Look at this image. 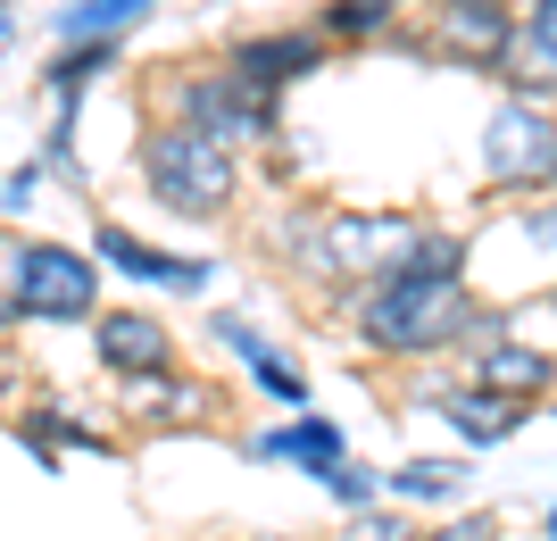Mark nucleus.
I'll use <instances>...</instances> for the list:
<instances>
[{"label": "nucleus", "instance_id": "obj_27", "mask_svg": "<svg viewBox=\"0 0 557 541\" xmlns=\"http://www.w3.org/2000/svg\"><path fill=\"white\" fill-rule=\"evenodd\" d=\"M0 34H9V17H0Z\"/></svg>", "mask_w": 557, "mask_h": 541}, {"label": "nucleus", "instance_id": "obj_1", "mask_svg": "<svg viewBox=\"0 0 557 541\" xmlns=\"http://www.w3.org/2000/svg\"><path fill=\"white\" fill-rule=\"evenodd\" d=\"M466 283H374L358 300V342L392 358H424V351H466Z\"/></svg>", "mask_w": 557, "mask_h": 541}, {"label": "nucleus", "instance_id": "obj_3", "mask_svg": "<svg viewBox=\"0 0 557 541\" xmlns=\"http://www.w3.org/2000/svg\"><path fill=\"white\" fill-rule=\"evenodd\" d=\"M166 109H175L166 125H184V134L216 142V150H233V142H275V100L250 93L233 67L225 75H175V84H166Z\"/></svg>", "mask_w": 557, "mask_h": 541}, {"label": "nucleus", "instance_id": "obj_26", "mask_svg": "<svg viewBox=\"0 0 557 541\" xmlns=\"http://www.w3.org/2000/svg\"><path fill=\"white\" fill-rule=\"evenodd\" d=\"M549 541H557V508H549Z\"/></svg>", "mask_w": 557, "mask_h": 541}, {"label": "nucleus", "instance_id": "obj_22", "mask_svg": "<svg viewBox=\"0 0 557 541\" xmlns=\"http://www.w3.org/2000/svg\"><path fill=\"white\" fill-rule=\"evenodd\" d=\"M424 541H499V525H491V517H449V525H433Z\"/></svg>", "mask_w": 557, "mask_h": 541}, {"label": "nucleus", "instance_id": "obj_17", "mask_svg": "<svg viewBox=\"0 0 557 541\" xmlns=\"http://www.w3.org/2000/svg\"><path fill=\"white\" fill-rule=\"evenodd\" d=\"M141 9H150V0H84V9H59V42H109Z\"/></svg>", "mask_w": 557, "mask_h": 541}, {"label": "nucleus", "instance_id": "obj_28", "mask_svg": "<svg viewBox=\"0 0 557 541\" xmlns=\"http://www.w3.org/2000/svg\"><path fill=\"white\" fill-rule=\"evenodd\" d=\"M0 383H9V376H0Z\"/></svg>", "mask_w": 557, "mask_h": 541}, {"label": "nucleus", "instance_id": "obj_10", "mask_svg": "<svg viewBox=\"0 0 557 541\" xmlns=\"http://www.w3.org/2000/svg\"><path fill=\"white\" fill-rule=\"evenodd\" d=\"M549 383H557V358L533 342H491L474 358V392H499V401H541Z\"/></svg>", "mask_w": 557, "mask_h": 541}, {"label": "nucleus", "instance_id": "obj_11", "mask_svg": "<svg viewBox=\"0 0 557 541\" xmlns=\"http://www.w3.org/2000/svg\"><path fill=\"white\" fill-rule=\"evenodd\" d=\"M216 342H233V351L250 358V376H258V392H267V401H283V408H308V383H300V367H283L275 351H267V342H258V325L250 317H216Z\"/></svg>", "mask_w": 557, "mask_h": 541}, {"label": "nucleus", "instance_id": "obj_19", "mask_svg": "<svg viewBox=\"0 0 557 541\" xmlns=\"http://www.w3.org/2000/svg\"><path fill=\"white\" fill-rule=\"evenodd\" d=\"M325 492L342 500L349 517H367V508H374V492H383V475H374V467H349V458H342V467L325 475Z\"/></svg>", "mask_w": 557, "mask_h": 541}, {"label": "nucleus", "instance_id": "obj_9", "mask_svg": "<svg viewBox=\"0 0 557 541\" xmlns=\"http://www.w3.org/2000/svg\"><path fill=\"white\" fill-rule=\"evenodd\" d=\"M100 367L109 376H166L175 367V342H166L159 317H100Z\"/></svg>", "mask_w": 557, "mask_h": 541}, {"label": "nucleus", "instance_id": "obj_24", "mask_svg": "<svg viewBox=\"0 0 557 541\" xmlns=\"http://www.w3.org/2000/svg\"><path fill=\"white\" fill-rule=\"evenodd\" d=\"M524 234H533V242H549V250H557V200H549V209H524Z\"/></svg>", "mask_w": 557, "mask_h": 541}, {"label": "nucleus", "instance_id": "obj_21", "mask_svg": "<svg viewBox=\"0 0 557 541\" xmlns=\"http://www.w3.org/2000/svg\"><path fill=\"white\" fill-rule=\"evenodd\" d=\"M349 541H417L408 525H399V508L383 517V508H367V517H349Z\"/></svg>", "mask_w": 557, "mask_h": 541}, {"label": "nucleus", "instance_id": "obj_4", "mask_svg": "<svg viewBox=\"0 0 557 541\" xmlns=\"http://www.w3.org/2000/svg\"><path fill=\"white\" fill-rule=\"evenodd\" d=\"M9 308L17 317H92L100 300V267L84 259V250H67V242H25V250H9Z\"/></svg>", "mask_w": 557, "mask_h": 541}, {"label": "nucleus", "instance_id": "obj_8", "mask_svg": "<svg viewBox=\"0 0 557 541\" xmlns=\"http://www.w3.org/2000/svg\"><path fill=\"white\" fill-rule=\"evenodd\" d=\"M317 59H325V34H258V42H233V75L267 100H275L292 75H308Z\"/></svg>", "mask_w": 557, "mask_h": 541}, {"label": "nucleus", "instance_id": "obj_7", "mask_svg": "<svg viewBox=\"0 0 557 541\" xmlns=\"http://www.w3.org/2000/svg\"><path fill=\"white\" fill-rule=\"evenodd\" d=\"M100 267H116V275H141V283H166V292H200V283L216 275L209 259H175V250H150L141 234H125V225H100Z\"/></svg>", "mask_w": 557, "mask_h": 541}, {"label": "nucleus", "instance_id": "obj_12", "mask_svg": "<svg viewBox=\"0 0 557 541\" xmlns=\"http://www.w3.org/2000/svg\"><path fill=\"white\" fill-rule=\"evenodd\" d=\"M258 458H300L317 483L342 467V425L325 417H300V425H275V433H258Z\"/></svg>", "mask_w": 557, "mask_h": 541}, {"label": "nucleus", "instance_id": "obj_23", "mask_svg": "<svg viewBox=\"0 0 557 541\" xmlns=\"http://www.w3.org/2000/svg\"><path fill=\"white\" fill-rule=\"evenodd\" d=\"M524 34H533V42H541V50H549V59H557V0H541V9H533V25H524Z\"/></svg>", "mask_w": 557, "mask_h": 541}, {"label": "nucleus", "instance_id": "obj_25", "mask_svg": "<svg viewBox=\"0 0 557 541\" xmlns=\"http://www.w3.org/2000/svg\"><path fill=\"white\" fill-rule=\"evenodd\" d=\"M9 317H17V308H9V300H0V325H9Z\"/></svg>", "mask_w": 557, "mask_h": 541}, {"label": "nucleus", "instance_id": "obj_2", "mask_svg": "<svg viewBox=\"0 0 557 541\" xmlns=\"http://www.w3.org/2000/svg\"><path fill=\"white\" fill-rule=\"evenodd\" d=\"M141 184L175 217H225L242 175H233V150H216V142L184 134V125H141Z\"/></svg>", "mask_w": 557, "mask_h": 541}, {"label": "nucleus", "instance_id": "obj_20", "mask_svg": "<svg viewBox=\"0 0 557 541\" xmlns=\"http://www.w3.org/2000/svg\"><path fill=\"white\" fill-rule=\"evenodd\" d=\"M125 392H134V401H150L159 417H184V408H200V392H184V383H166V376H125Z\"/></svg>", "mask_w": 557, "mask_h": 541}, {"label": "nucleus", "instance_id": "obj_5", "mask_svg": "<svg viewBox=\"0 0 557 541\" xmlns=\"http://www.w3.org/2000/svg\"><path fill=\"white\" fill-rule=\"evenodd\" d=\"M483 175L499 192L557 184V118L541 100H499V118L483 125Z\"/></svg>", "mask_w": 557, "mask_h": 541}, {"label": "nucleus", "instance_id": "obj_6", "mask_svg": "<svg viewBox=\"0 0 557 541\" xmlns=\"http://www.w3.org/2000/svg\"><path fill=\"white\" fill-rule=\"evenodd\" d=\"M433 25H442V50H449V59H466V67H483V75H499V59L524 42L508 0H442Z\"/></svg>", "mask_w": 557, "mask_h": 541}, {"label": "nucleus", "instance_id": "obj_13", "mask_svg": "<svg viewBox=\"0 0 557 541\" xmlns=\"http://www.w3.org/2000/svg\"><path fill=\"white\" fill-rule=\"evenodd\" d=\"M449 425H458L474 450H491V442H508L516 425H524V401H499V392H449V408H442Z\"/></svg>", "mask_w": 557, "mask_h": 541}, {"label": "nucleus", "instance_id": "obj_14", "mask_svg": "<svg viewBox=\"0 0 557 541\" xmlns=\"http://www.w3.org/2000/svg\"><path fill=\"white\" fill-rule=\"evenodd\" d=\"M383 283H466V242L458 234H424V225H417L408 259H399Z\"/></svg>", "mask_w": 557, "mask_h": 541}, {"label": "nucleus", "instance_id": "obj_18", "mask_svg": "<svg viewBox=\"0 0 557 541\" xmlns=\"http://www.w3.org/2000/svg\"><path fill=\"white\" fill-rule=\"evenodd\" d=\"M392 25H399V0H333L317 17V34L325 42H367V34H392Z\"/></svg>", "mask_w": 557, "mask_h": 541}, {"label": "nucleus", "instance_id": "obj_16", "mask_svg": "<svg viewBox=\"0 0 557 541\" xmlns=\"http://www.w3.org/2000/svg\"><path fill=\"white\" fill-rule=\"evenodd\" d=\"M109 59H116L109 42H75V50H59V59H50V93H59V134L75 125V93H84V84H92Z\"/></svg>", "mask_w": 557, "mask_h": 541}, {"label": "nucleus", "instance_id": "obj_15", "mask_svg": "<svg viewBox=\"0 0 557 541\" xmlns=\"http://www.w3.org/2000/svg\"><path fill=\"white\" fill-rule=\"evenodd\" d=\"M458 483H466V458H408V467L383 475L392 500H458Z\"/></svg>", "mask_w": 557, "mask_h": 541}]
</instances>
